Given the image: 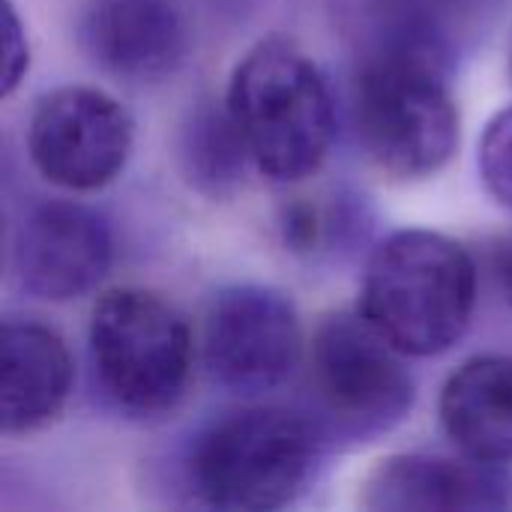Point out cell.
Returning <instances> with one entry per match:
<instances>
[{
  "label": "cell",
  "instance_id": "obj_12",
  "mask_svg": "<svg viewBox=\"0 0 512 512\" xmlns=\"http://www.w3.org/2000/svg\"><path fill=\"white\" fill-rule=\"evenodd\" d=\"M72 387L63 339L36 321H6L0 333V426L27 435L51 423Z\"/></svg>",
  "mask_w": 512,
  "mask_h": 512
},
{
  "label": "cell",
  "instance_id": "obj_7",
  "mask_svg": "<svg viewBox=\"0 0 512 512\" xmlns=\"http://www.w3.org/2000/svg\"><path fill=\"white\" fill-rule=\"evenodd\" d=\"M303 357V330L294 303L267 285L225 288L204 327L210 378L237 393L258 396L282 387Z\"/></svg>",
  "mask_w": 512,
  "mask_h": 512
},
{
  "label": "cell",
  "instance_id": "obj_13",
  "mask_svg": "<svg viewBox=\"0 0 512 512\" xmlns=\"http://www.w3.org/2000/svg\"><path fill=\"white\" fill-rule=\"evenodd\" d=\"M441 423L459 453L512 462V357H474L453 372L441 393Z\"/></svg>",
  "mask_w": 512,
  "mask_h": 512
},
{
  "label": "cell",
  "instance_id": "obj_4",
  "mask_svg": "<svg viewBox=\"0 0 512 512\" xmlns=\"http://www.w3.org/2000/svg\"><path fill=\"white\" fill-rule=\"evenodd\" d=\"M324 438L318 420L288 408L237 411L198 438L189 477L216 510H279L306 489Z\"/></svg>",
  "mask_w": 512,
  "mask_h": 512
},
{
  "label": "cell",
  "instance_id": "obj_1",
  "mask_svg": "<svg viewBox=\"0 0 512 512\" xmlns=\"http://www.w3.org/2000/svg\"><path fill=\"white\" fill-rule=\"evenodd\" d=\"M444 45L378 36L354 78L357 138L399 180L441 171L459 147V111L444 78Z\"/></svg>",
  "mask_w": 512,
  "mask_h": 512
},
{
  "label": "cell",
  "instance_id": "obj_5",
  "mask_svg": "<svg viewBox=\"0 0 512 512\" xmlns=\"http://www.w3.org/2000/svg\"><path fill=\"white\" fill-rule=\"evenodd\" d=\"M87 339L99 387L117 408L150 417L180 402L192 339L171 303L138 288L108 291L93 306Z\"/></svg>",
  "mask_w": 512,
  "mask_h": 512
},
{
  "label": "cell",
  "instance_id": "obj_17",
  "mask_svg": "<svg viewBox=\"0 0 512 512\" xmlns=\"http://www.w3.org/2000/svg\"><path fill=\"white\" fill-rule=\"evenodd\" d=\"M408 9H414L417 15H423L426 21H432L435 27H441V18L447 9H465L474 0H402Z\"/></svg>",
  "mask_w": 512,
  "mask_h": 512
},
{
  "label": "cell",
  "instance_id": "obj_9",
  "mask_svg": "<svg viewBox=\"0 0 512 512\" xmlns=\"http://www.w3.org/2000/svg\"><path fill=\"white\" fill-rule=\"evenodd\" d=\"M111 267V234L102 216L72 201H48L27 213L15 237V273L42 300H75Z\"/></svg>",
  "mask_w": 512,
  "mask_h": 512
},
{
  "label": "cell",
  "instance_id": "obj_16",
  "mask_svg": "<svg viewBox=\"0 0 512 512\" xmlns=\"http://www.w3.org/2000/svg\"><path fill=\"white\" fill-rule=\"evenodd\" d=\"M27 72V39L15 6L3 3V96H9Z\"/></svg>",
  "mask_w": 512,
  "mask_h": 512
},
{
  "label": "cell",
  "instance_id": "obj_6",
  "mask_svg": "<svg viewBox=\"0 0 512 512\" xmlns=\"http://www.w3.org/2000/svg\"><path fill=\"white\" fill-rule=\"evenodd\" d=\"M402 351L360 315L327 318L312 342L318 426L345 441H375L414 408V378Z\"/></svg>",
  "mask_w": 512,
  "mask_h": 512
},
{
  "label": "cell",
  "instance_id": "obj_15",
  "mask_svg": "<svg viewBox=\"0 0 512 512\" xmlns=\"http://www.w3.org/2000/svg\"><path fill=\"white\" fill-rule=\"evenodd\" d=\"M480 174L486 189L512 207V108L501 111L483 135L480 144Z\"/></svg>",
  "mask_w": 512,
  "mask_h": 512
},
{
  "label": "cell",
  "instance_id": "obj_8",
  "mask_svg": "<svg viewBox=\"0 0 512 512\" xmlns=\"http://www.w3.org/2000/svg\"><path fill=\"white\" fill-rule=\"evenodd\" d=\"M27 150L36 171L63 189L90 192L108 186L132 153L126 108L93 87H60L39 99Z\"/></svg>",
  "mask_w": 512,
  "mask_h": 512
},
{
  "label": "cell",
  "instance_id": "obj_2",
  "mask_svg": "<svg viewBox=\"0 0 512 512\" xmlns=\"http://www.w3.org/2000/svg\"><path fill=\"white\" fill-rule=\"evenodd\" d=\"M477 270L447 234L408 228L369 258L360 312L405 357L450 351L471 324Z\"/></svg>",
  "mask_w": 512,
  "mask_h": 512
},
{
  "label": "cell",
  "instance_id": "obj_3",
  "mask_svg": "<svg viewBox=\"0 0 512 512\" xmlns=\"http://www.w3.org/2000/svg\"><path fill=\"white\" fill-rule=\"evenodd\" d=\"M228 114L252 165L279 183L312 177L330 153L336 108L318 66L285 39H264L234 66Z\"/></svg>",
  "mask_w": 512,
  "mask_h": 512
},
{
  "label": "cell",
  "instance_id": "obj_10",
  "mask_svg": "<svg viewBox=\"0 0 512 512\" xmlns=\"http://www.w3.org/2000/svg\"><path fill=\"white\" fill-rule=\"evenodd\" d=\"M81 45L108 75L153 84L183 63L189 30L177 0H90Z\"/></svg>",
  "mask_w": 512,
  "mask_h": 512
},
{
  "label": "cell",
  "instance_id": "obj_11",
  "mask_svg": "<svg viewBox=\"0 0 512 512\" xmlns=\"http://www.w3.org/2000/svg\"><path fill=\"white\" fill-rule=\"evenodd\" d=\"M363 507L384 512H480L510 501L504 465L474 456L408 453L384 459L363 486Z\"/></svg>",
  "mask_w": 512,
  "mask_h": 512
},
{
  "label": "cell",
  "instance_id": "obj_14",
  "mask_svg": "<svg viewBox=\"0 0 512 512\" xmlns=\"http://www.w3.org/2000/svg\"><path fill=\"white\" fill-rule=\"evenodd\" d=\"M249 153L225 108L201 105L183 132V165L189 180L207 195H225L237 186Z\"/></svg>",
  "mask_w": 512,
  "mask_h": 512
},
{
  "label": "cell",
  "instance_id": "obj_18",
  "mask_svg": "<svg viewBox=\"0 0 512 512\" xmlns=\"http://www.w3.org/2000/svg\"><path fill=\"white\" fill-rule=\"evenodd\" d=\"M504 285H507V294H510L512 300V246L510 252H507V261H504Z\"/></svg>",
  "mask_w": 512,
  "mask_h": 512
}]
</instances>
